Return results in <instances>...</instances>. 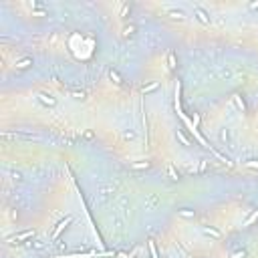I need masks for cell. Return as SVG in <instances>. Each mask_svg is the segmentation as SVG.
I'll use <instances>...</instances> for the list:
<instances>
[{"label":"cell","mask_w":258,"mask_h":258,"mask_svg":"<svg viewBox=\"0 0 258 258\" xmlns=\"http://www.w3.org/2000/svg\"><path fill=\"white\" fill-rule=\"evenodd\" d=\"M165 14L170 16V18H174V20H179V22H184V20H186L184 10H178V8H165Z\"/></svg>","instance_id":"obj_1"},{"label":"cell","mask_w":258,"mask_h":258,"mask_svg":"<svg viewBox=\"0 0 258 258\" xmlns=\"http://www.w3.org/2000/svg\"><path fill=\"white\" fill-rule=\"evenodd\" d=\"M194 14L198 16V20H200V22H204V24H208V22H210V16H208V12H206L202 6H194Z\"/></svg>","instance_id":"obj_2"},{"label":"cell","mask_w":258,"mask_h":258,"mask_svg":"<svg viewBox=\"0 0 258 258\" xmlns=\"http://www.w3.org/2000/svg\"><path fill=\"white\" fill-rule=\"evenodd\" d=\"M71 222H73V218L71 216H69V218H64V220L61 222V224H59L57 226V230H55V234H53V238H59V234H61V232L64 230V228H67L69 224H71Z\"/></svg>","instance_id":"obj_3"},{"label":"cell","mask_w":258,"mask_h":258,"mask_svg":"<svg viewBox=\"0 0 258 258\" xmlns=\"http://www.w3.org/2000/svg\"><path fill=\"white\" fill-rule=\"evenodd\" d=\"M31 236H34V232L32 230H26V232H22V234L14 236V238H10L8 242H20V240H26V238H31Z\"/></svg>","instance_id":"obj_4"},{"label":"cell","mask_w":258,"mask_h":258,"mask_svg":"<svg viewBox=\"0 0 258 258\" xmlns=\"http://www.w3.org/2000/svg\"><path fill=\"white\" fill-rule=\"evenodd\" d=\"M38 99H41L42 103H46V105H50V107H53L55 103H57V99H55V97H50V95H46V93H38Z\"/></svg>","instance_id":"obj_5"},{"label":"cell","mask_w":258,"mask_h":258,"mask_svg":"<svg viewBox=\"0 0 258 258\" xmlns=\"http://www.w3.org/2000/svg\"><path fill=\"white\" fill-rule=\"evenodd\" d=\"M28 64H32V59H31V57H24V59H20V61H16L14 67H16V69H26Z\"/></svg>","instance_id":"obj_6"},{"label":"cell","mask_w":258,"mask_h":258,"mask_svg":"<svg viewBox=\"0 0 258 258\" xmlns=\"http://www.w3.org/2000/svg\"><path fill=\"white\" fill-rule=\"evenodd\" d=\"M202 230H204V234H208V236H212V238H220V230H216V228H208V226H204L202 228Z\"/></svg>","instance_id":"obj_7"},{"label":"cell","mask_w":258,"mask_h":258,"mask_svg":"<svg viewBox=\"0 0 258 258\" xmlns=\"http://www.w3.org/2000/svg\"><path fill=\"white\" fill-rule=\"evenodd\" d=\"M167 174H170V178L174 179V182H178V179H179V174L175 171V167H174V165H170V167H167Z\"/></svg>","instance_id":"obj_8"},{"label":"cell","mask_w":258,"mask_h":258,"mask_svg":"<svg viewBox=\"0 0 258 258\" xmlns=\"http://www.w3.org/2000/svg\"><path fill=\"white\" fill-rule=\"evenodd\" d=\"M133 170H147L149 167V161H139V163H131Z\"/></svg>","instance_id":"obj_9"},{"label":"cell","mask_w":258,"mask_h":258,"mask_svg":"<svg viewBox=\"0 0 258 258\" xmlns=\"http://www.w3.org/2000/svg\"><path fill=\"white\" fill-rule=\"evenodd\" d=\"M178 214H179V216H184V218H194V210H188V208L178 210Z\"/></svg>","instance_id":"obj_10"},{"label":"cell","mask_w":258,"mask_h":258,"mask_svg":"<svg viewBox=\"0 0 258 258\" xmlns=\"http://www.w3.org/2000/svg\"><path fill=\"white\" fill-rule=\"evenodd\" d=\"M256 220H258V212H252V214H250V218H248V220H246V222H244V224H242V226H244V228H246V226H250V224H252V222H256Z\"/></svg>","instance_id":"obj_11"},{"label":"cell","mask_w":258,"mask_h":258,"mask_svg":"<svg viewBox=\"0 0 258 258\" xmlns=\"http://www.w3.org/2000/svg\"><path fill=\"white\" fill-rule=\"evenodd\" d=\"M157 87H160V83H151V85H147V87H143L141 91H143V95H145V93H151V91H155Z\"/></svg>","instance_id":"obj_12"},{"label":"cell","mask_w":258,"mask_h":258,"mask_svg":"<svg viewBox=\"0 0 258 258\" xmlns=\"http://www.w3.org/2000/svg\"><path fill=\"white\" fill-rule=\"evenodd\" d=\"M167 63H170V69H175V67H178V64H175V55L174 53L167 55Z\"/></svg>","instance_id":"obj_13"},{"label":"cell","mask_w":258,"mask_h":258,"mask_svg":"<svg viewBox=\"0 0 258 258\" xmlns=\"http://www.w3.org/2000/svg\"><path fill=\"white\" fill-rule=\"evenodd\" d=\"M71 95L75 97V99H85V93H83V91H73Z\"/></svg>","instance_id":"obj_14"},{"label":"cell","mask_w":258,"mask_h":258,"mask_svg":"<svg viewBox=\"0 0 258 258\" xmlns=\"http://www.w3.org/2000/svg\"><path fill=\"white\" fill-rule=\"evenodd\" d=\"M149 250H151V256H153V258H157V252H155V244H153V242H149Z\"/></svg>","instance_id":"obj_15"},{"label":"cell","mask_w":258,"mask_h":258,"mask_svg":"<svg viewBox=\"0 0 258 258\" xmlns=\"http://www.w3.org/2000/svg\"><path fill=\"white\" fill-rule=\"evenodd\" d=\"M216 157H218V160H220V161H224L226 165H230V161H228V157H224V155H222V153H216Z\"/></svg>","instance_id":"obj_16"},{"label":"cell","mask_w":258,"mask_h":258,"mask_svg":"<svg viewBox=\"0 0 258 258\" xmlns=\"http://www.w3.org/2000/svg\"><path fill=\"white\" fill-rule=\"evenodd\" d=\"M133 31H135L133 26H125V28H123V34H125V36H129V34H131Z\"/></svg>","instance_id":"obj_17"},{"label":"cell","mask_w":258,"mask_h":258,"mask_svg":"<svg viewBox=\"0 0 258 258\" xmlns=\"http://www.w3.org/2000/svg\"><path fill=\"white\" fill-rule=\"evenodd\" d=\"M111 79H113L115 83H121V81H119V75H117V73H113V71H111Z\"/></svg>","instance_id":"obj_18"},{"label":"cell","mask_w":258,"mask_h":258,"mask_svg":"<svg viewBox=\"0 0 258 258\" xmlns=\"http://www.w3.org/2000/svg\"><path fill=\"white\" fill-rule=\"evenodd\" d=\"M155 204H157V196H151V200H149V208L155 206Z\"/></svg>","instance_id":"obj_19"},{"label":"cell","mask_w":258,"mask_h":258,"mask_svg":"<svg viewBox=\"0 0 258 258\" xmlns=\"http://www.w3.org/2000/svg\"><path fill=\"white\" fill-rule=\"evenodd\" d=\"M230 258H244V252H234Z\"/></svg>","instance_id":"obj_20"},{"label":"cell","mask_w":258,"mask_h":258,"mask_svg":"<svg viewBox=\"0 0 258 258\" xmlns=\"http://www.w3.org/2000/svg\"><path fill=\"white\" fill-rule=\"evenodd\" d=\"M178 137H179V139H182V141H184V143H186V145H190V141H188V139H186V137H184V135H182V133H179V131H178Z\"/></svg>","instance_id":"obj_21"},{"label":"cell","mask_w":258,"mask_h":258,"mask_svg":"<svg viewBox=\"0 0 258 258\" xmlns=\"http://www.w3.org/2000/svg\"><path fill=\"white\" fill-rule=\"evenodd\" d=\"M129 12V4H125V6H123V10H121V16H125Z\"/></svg>","instance_id":"obj_22"},{"label":"cell","mask_w":258,"mask_h":258,"mask_svg":"<svg viewBox=\"0 0 258 258\" xmlns=\"http://www.w3.org/2000/svg\"><path fill=\"white\" fill-rule=\"evenodd\" d=\"M125 139H135V133H131V131L125 133Z\"/></svg>","instance_id":"obj_23"},{"label":"cell","mask_w":258,"mask_h":258,"mask_svg":"<svg viewBox=\"0 0 258 258\" xmlns=\"http://www.w3.org/2000/svg\"><path fill=\"white\" fill-rule=\"evenodd\" d=\"M246 165H248V167H258V161H248Z\"/></svg>","instance_id":"obj_24"}]
</instances>
